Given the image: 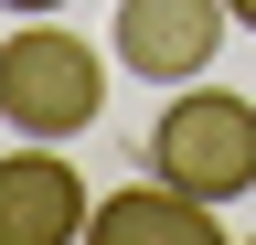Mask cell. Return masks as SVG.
<instances>
[{
    "instance_id": "obj_1",
    "label": "cell",
    "mask_w": 256,
    "mask_h": 245,
    "mask_svg": "<svg viewBox=\"0 0 256 245\" xmlns=\"http://www.w3.org/2000/svg\"><path fill=\"white\" fill-rule=\"evenodd\" d=\"M107 117V64H96L86 32H64L54 11H32L11 43H0V128L22 139H86Z\"/></svg>"
},
{
    "instance_id": "obj_2",
    "label": "cell",
    "mask_w": 256,
    "mask_h": 245,
    "mask_svg": "<svg viewBox=\"0 0 256 245\" xmlns=\"http://www.w3.org/2000/svg\"><path fill=\"white\" fill-rule=\"evenodd\" d=\"M139 160L224 213V203L256 192V107L235 96V85H171V107L150 117V149H139Z\"/></svg>"
},
{
    "instance_id": "obj_3",
    "label": "cell",
    "mask_w": 256,
    "mask_h": 245,
    "mask_svg": "<svg viewBox=\"0 0 256 245\" xmlns=\"http://www.w3.org/2000/svg\"><path fill=\"white\" fill-rule=\"evenodd\" d=\"M224 32H235V0H118L107 53L171 96V85H203V75H214Z\"/></svg>"
},
{
    "instance_id": "obj_5",
    "label": "cell",
    "mask_w": 256,
    "mask_h": 245,
    "mask_svg": "<svg viewBox=\"0 0 256 245\" xmlns=\"http://www.w3.org/2000/svg\"><path fill=\"white\" fill-rule=\"evenodd\" d=\"M86 235H171V245H214V203L182 192V181H128V192H107L86 213Z\"/></svg>"
},
{
    "instance_id": "obj_6",
    "label": "cell",
    "mask_w": 256,
    "mask_h": 245,
    "mask_svg": "<svg viewBox=\"0 0 256 245\" xmlns=\"http://www.w3.org/2000/svg\"><path fill=\"white\" fill-rule=\"evenodd\" d=\"M0 11H22V21H32V11H64V0H0Z\"/></svg>"
},
{
    "instance_id": "obj_4",
    "label": "cell",
    "mask_w": 256,
    "mask_h": 245,
    "mask_svg": "<svg viewBox=\"0 0 256 245\" xmlns=\"http://www.w3.org/2000/svg\"><path fill=\"white\" fill-rule=\"evenodd\" d=\"M86 171L54 160V139H22L11 160H0V245H64L86 235Z\"/></svg>"
},
{
    "instance_id": "obj_7",
    "label": "cell",
    "mask_w": 256,
    "mask_h": 245,
    "mask_svg": "<svg viewBox=\"0 0 256 245\" xmlns=\"http://www.w3.org/2000/svg\"><path fill=\"white\" fill-rule=\"evenodd\" d=\"M235 21H246V32H256V0H235Z\"/></svg>"
}]
</instances>
